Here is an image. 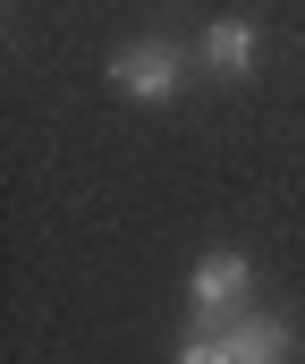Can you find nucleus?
<instances>
[{"label": "nucleus", "instance_id": "39448f33", "mask_svg": "<svg viewBox=\"0 0 305 364\" xmlns=\"http://www.w3.org/2000/svg\"><path fill=\"white\" fill-rule=\"evenodd\" d=\"M178 364H237V356H229V331H220V322H187Z\"/></svg>", "mask_w": 305, "mask_h": 364}, {"label": "nucleus", "instance_id": "f03ea898", "mask_svg": "<svg viewBox=\"0 0 305 364\" xmlns=\"http://www.w3.org/2000/svg\"><path fill=\"white\" fill-rule=\"evenodd\" d=\"M187 77V51L178 43H127L119 60H110V85L127 93V102H170Z\"/></svg>", "mask_w": 305, "mask_h": 364}, {"label": "nucleus", "instance_id": "20e7f679", "mask_svg": "<svg viewBox=\"0 0 305 364\" xmlns=\"http://www.w3.org/2000/svg\"><path fill=\"white\" fill-rule=\"evenodd\" d=\"M203 68H212V77H255V26H246V17H212Z\"/></svg>", "mask_w": 305, "mask_h": 364}, {"label": "nucleus", "instance_id": "7ed1b4c3", "mask_svg": "<svg viewBox=\"0 0 305 364\" xmlns=\"http://www.w3.org/2000/svg\"><path fill=\"white\" fill-rule=\"evenodd\" d=\"M220 331H229V356H237V364H289V356H297L289 314H255V305H246V314H229Z\"/></svg>", "mask_w": 305, "mask_h": 364}, {"label": "nucleus", "instance_id": "f257e3e1", "mask_svg": "<svg viewBox=\"0 0 305 364\" xmlns=\"http://www.w3.org/2000/svg\"><path fill=\"white\" fill-rule=\"evenodd\" d=\"M246 296H255V263L246 255H203L196 279H187V305H196V322H229V314H246Z\"/></svg>", "mask_w": 305, "mask_h": 364}]
</instances>
